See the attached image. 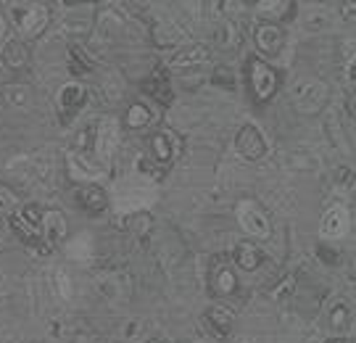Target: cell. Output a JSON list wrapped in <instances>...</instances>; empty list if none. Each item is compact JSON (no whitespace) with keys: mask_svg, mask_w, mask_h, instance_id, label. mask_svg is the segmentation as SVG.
Listing matches in <instances>:
<instances>
[{"mask_svg":"<svg viewBox=\"0 0 356 343\" xmlns=\"http://www.w3.org/2000/svg\"><path fill=\"white\" fill-rule=\"evenodd\" d=\"M245 72H248V88H251L254 101L256 103L272 101V95L280 88V74H277L264 58H259V56H251V58H248Z\"/></svg>","mask_w":356,"mask_h":343,"instance_id":"obj_1","label":"cell"},{"mask_svg":"<svg viewBox=\"0 0 356 343\" xmlns=\"http://www.w3.org/2000/svg\"><path fill=\"white\" fill-rule=\"evenodd\" d=\"M327 95H330V90H327V85L322 79H306L293 93V106H296L298 114L314 116L325 109Z\"/></svg>","mask_w":356,"mask_h":343,"instance_id":"obj_2","label":"cell"},{"mask_svg":"<svg viewBox=\"0 0 356 343\" xmlns=\"http://www.w3.org/2000/svg\"><path fill=\"white\" fill-rule=\"evenodd\" d=\"M209 291L214 296H232L238 291V275L229 264V256L219 254L209 264Z\"/></svg>","mask_w":356,"mask_h":343,"instance_id":"obj_3","label":"cell"},{"mask_svg":"<svg viewBox=\"0 0 356 343\" xmlns=\"http://www.w3.org/2000/svg\"><path fill=\"white\" fill-rule=\"evenodd\" d=\"M254 42L261 56L277 58L282 48H285V32L277 24H272V22H259L254 32Z\"/></svg>","mask_w":356,"mask_h":343,"instance_id":"obj_4","label":"cell"},{"mask_svg":"<svg viewBox=\"0 0 356 343\" xmlns=\"http://www.w3.org/2000/svg\"><path fill=\"white\" fill-rule=\"evenodd\" d=\"M235 148H238V153H241L243 159L259 161V159L267 153V140H264V135L259 132V127L245 125V127L238 132V138H235Z\"/></svg>","mask_w":356,"mask_h":343,"instance_id":"obj_5","label":"cell"},{"mask_svg":"<svg viewBox=\"0 0 356 343\" xmlns=\"http://www.w3.org/2000/svg\"><path fill=\"white\" fill-rule=\"evenodd\" d=\"M11 13H13V19H16V24H19V29H22L24 35H29V38L40 35V32L48 26V22H51V13H48V8H45V6L13 8Z\"/></svg>","mask_w":356,"mask_h":343,"instance_id":"obj_6","label":"cell"},{"mask_svg":"<svg viewBox=\"0 0 356 343\" xmlns=\"http://www.w3.org/2000/svg\"><path fill=\"white\" fill-rule=\"evenodd\" d=\"M85 103H88V90L82 88V85H74V82H72V85L61 88V93H58V114H61V122L69 125V122L82 111Z\"/></svg>","mask_w":356,"mask_h":343,"instance_id":"obj_7","label":"cell"},{"mask_svg":"<svg viewBox=\"0 0 356 343\" xmlns=\"http://www.w3.org/2000/svg\"><path fill=\"white\" fill-rule=\"evenodd\" d=\"M238 219H241V228L254 235V238H267L269 235V219L267 214L259 209L251 201H243L241 209H238Z\"/></svg>","mask_w":356,"mask_h":343,"instance_id":"obj_8","label":"cell"},{"mask_svg":"<svg viewBox=\"0 0 356 343\" xmlns=\"http://www.w3.org/2000/svg\"><path fill=\"white\" fill-rule=\"evenodd\" d=\"M11 230L22 238V243H24L29 251H35V254H42V256H48L53 251V246L48 241H45V235L42 232H35L32 228H26L24 222L19 219V214H11Z\"/></svg>","mask_w":356,"mask_h":343,"instance_id":"obj_9","label":"cell"},{"mask_svg":"<svg viewBox=\"0 0 356 343\" xmlns=\"http://www.w3.org/2000/svg\"><path fill=\"white\" fill-rule=\"evenodd\" d=\"M76 204H79V209H82L85 214L98 216V214L106 212V206H108V196H106V191L98 188V185H85V188H79V191H76Z\"/></svg>","mask_w":356,"mask_h":343,"instance_id":"obj_10","label":"cell"},{"mask_svg":"<svg viewBox=\"0 0 356 343\" xmlns=\"http://www.w3.org/2000/svg\"><path fill=\"white\" fill-rule=\"evenodd\" d=\"M148 148H151V159L156 161L159 166H169L172 164V159H175V135L172 132H156L151 135L148 140Z\"/></svg>","mask_w":356,"mask_h":343,"instance_id":"obj_11","label":"cell"},{"mask_svg":"<svg viewBox=\"0 0 356 343\" xmlns=\"http://www.w3.org/2000/svg\"><path fill=\"white\" fill-rule=\"evenodd\" d=\"M140 88L145 95L156 98L159 103H172V85H169V77H166L164 69H156Z\"/></svg>","mask_w":356,"mask_h":343,"instance_id":"obj_12","label":"cell"},{"mask_svg":"<svg viewBox=\"0 0 356 343\" xmlns=\"http://www.w3.org/2000/svg\"><path fill=\"white\" fill-rule=\"evenodd\" d=\"M235 264L243 269V272H254V269H259L261 264H264V254H261V248L256 246V243H238L235 246Z\"/></svg>","mask_w":356,"mask_h":343,"instance_id":"obj_13","label":"cell"},{"mask_svg":"<svg viewBox=\"0 0 356 343\" xmlns=\"http://www.w3.org/2000/svg\"><path fill=\"white\" fill-rule=\"evenodd\" d=\"M325 129H327V135H330L335 151L341 153L343 159H348V161H351V159H354V145H351V138L346 135L341 119H338V116H330V119L325 122Z\"/></svg>","mask_w":356,"mask_h":343,"instance_id":"obj_14","label":"cell"},{"mask_svg":"<svg viewBox=\"0 0 356 343\" xmlns=\"http://www.w3.org/2000/svg\"><path fill=\"white\" fill-rule=\"evenodd\" d=\"M204 322L209 325V330L214 333L216 338H227L229 330H232V314L225 306H211L204 314Z\"/></svg>","mask_w":356,"mask_h":343,"instance_id":"obj_15","label":"cell"},{"mask_svg":"<svg viewBox=\"0 0 356 343\" xmlns=\"http://www.w3.org/2000/svg\"><path fill=\"white\" fill-rule=\"evenodd\" d=\"M3 64L8 66L11 72H22L29 64V51L22 40H8L3 45Z\"/></svg>","mask_w":356,"mask_h":343,"instance_id":"obj_16","label":"cell"},{"mask_svg":"<svg viewBox=\"0 0 356 343\" xmlns=\"http://www.w3.org/2000/svg\"><path fill=\"white\" fill-rule=\"evenodd\" d=\"M346 230H348V214H346L343 206H335L330 209L325 219H322V235L325 238H341L346 235Z\"/></svg>","mask_w":356,"mask_h":343,"instance_id":"obj_17","label":"cell"},{"mask_svg":"<svg viewBox=\"0 0 356 343\" xmlns=\"http://www.w3.org/2000/svg\"><path fill=\"white\" fill-rule=\"evenodd\" d=\"M42 235H45V241L51 243H58L66 238V216L61 214V212H56V209H51V212H45V216H42Z\"/></svg>","mask_w":356,"mask_h":343,"instance_id":"obj_18","label":"cell"},{"mask_svg":"<svg viewBox=\"0 0 356 343\" xmlns=\"http://www.w3.org/2000/svg\"><path fill=\"white\" fill-rule=\"evenodd\" d=\"M206 61H209V51H206L204 45H193L191 51H182L177 53V58L172 61V66L175 69H198V66H204Z\"/></svg>","mask_w":356,"mask_h":343,"instance_id":"obj_19","label":"cell"},{"mask_svg":"<svg viewBox=\"0 0 356 343\" xmlns=\"http://www.w3.org/2000/svg\"><path fill=\"white\" fill-rule=\"evenodd\" d=\"M92 58H90L88 53L82 51L79 45H72L69 48V72L74 77H82V74H90L92 72Z\"/></svg>","mask_w":356,"mask_h":343,"instance_id":"obj_20","label":"cell"},{"mask_svg":"<svg viewBox=\"0 0 356 343\" xmlns=\"http://www.w3.org/2000/svg\"><path fill=\"white\" fill-rule=\"evenodd\" d=\"M148 122H151V109L140 101L132 103L127 109V114H124V127L127 129H143Z\"/></svg>","mask_w":356,"mask_h":343,"instance_id":"obj_21","label":"cell"},{"mask_svg":"<svg viewBox=\"0 0 356 343\" xmlns=\"http://www.w3.org/2000/svg\"><path fill=\"white\" fill-rule=\"evenodd\" d=\"M114 145H116V127L111 119H106V122H101V127H98V151L103 156H108Z\"/></svg>","mask_w":356,"mask_h":343,"instance_id":"obj_22","label":"cell"},{"mask_svg":"<svg viewBox=\"0 0 356 343\" xmlns=\"http://www.w3.org/2000/svg\"><path fill=\"white\" fill-rule=\"evenodd\" d=\"M42 216H45V212L38 204H26L19 209V219L24 222L26 228L35 230V232H42Z\"/></svg>","mask_w":356,"mask_h":343,"instance_id":"obj_23","label":"cell"},{"mask_svg":"<svg viewBox=\"0 0 356 343\" xmlns=\"http://www.w3.org/2000/svg\"><path fill=\"white\" fill-rule=\"evenodd\" d=\"M216 42H219L222 48H235V45L241 42V35H238L235 22H225V24L216 29Z\"/></svg>","mask_w":356,"mask_h":343,"instance_id":"obj_24","label":"cell"},{"mask_svg":"<svg viewBox=\"0 0 356 343\" xmlns=\"http://www.w3.org/2000/svg\"><path fill=\"white\" fill-rule=\"evenodd\" d=\"M330 325H332V330H338V333L348 330V325H351V312H348V306H346L343 301H338V304L332 306Z\"/></svg>","mask_w":356,"mask_h":343,"instance_id":"obj_25","label":"cell"},{"mask_svg":"<svg viewBox=\"0 0 356 343\" xmlns=\"http://www.w3.org/2000/svg\"><path fill=\"white\" fill-rule=\"evenodd\" d=\"M211 82L225 90H235V77H232V72L225 69V66H216L214 74H211Z\"/></svg>","mask_w":356,"mask_h":343,"instance_id":"obj_26","label":"cell"},{"mask_svg":"<svg viewBox=\"0 0 356 343\" xmlns=\"http://www.w3.org/2000/svg\"><path fill=\"white\" fill-rule=\"evenodd\" d=\"M95 135H98V127H95V125H88V127L82 129L79 135H76L74 145H76V148H79V151H88L90 145L95 143Z\"/></svg>","mask_w":356,"mask_h":343,"instance_id":"obj_27","label":"cell"},{"mask_svg":"<svg viewBox=\"0 0 356 343\" xmlns=\"http://www.w3.org/2000/svg\"><path fill=\"white\" fill-rule=\"evenodd\" d=\"M317 256H319V262L322 264H327V267H335L338 264V251L335 248H327V246H317Z\"/></svg>","mask_w":356,"mask_h":343,"instance_id":"obj_28","label":"cell"},{"mask_svg":"<svg viewBox=\"0 0 356 343\" xmlns=\"http://www.w3.org/2000/svg\"><path fill=\"white\" fill-rule=\"evenodd\" d=\"M354 169H351V166H338V169H335V182H338V185H343V188H351V182H354Z\"/></svg>","mask_w":356,"mask_h":343,"instance_id":"obj_29","label":"cell"},{"mask_svg":"<svg viewBox=\"0 0 356 343\" xmlns=\"http://www.w3.org/2000/svg\"><path fill=\"white\" fill-rule=\"evenodd\" d=\"M293 288H296V278H285L280 282V288L272 291V296H275V298H285V293H291Z\"/></svg>","mask_w":356,"mask_h":343,"instance_id":"obj_30","label":"cell"},{"mask_svg":"<svg viewBox=\"0 0 356 343\" xmlns=\"http://www.w3.org/2000/svg\"><path fill=\"white\" fill-rule=\"evenodd\" d=\"M341 19L343 22H356V3H341Z\"/></svg>","mask_w":356,"mask_h":343,"instance_id":"obj_31","label":"cell"},{"mask_svg":"<svg viewBox=\"0 0 356 343\" xmlns=\"http://www.w3.org/2000/svg\"><path fill=\"white\" fill-rule=\"evenodd\" d=\"M348 82L356 88V56L351 58V64H348Z\"/></svg>","mask_w":356,"mask_h":343,"instance_id":"obj_32","label":"cell"},{"mask_svg":"<svg viewBox=\"0 0 356 343\" xmlns=\"http://www.w3.org/2000/svg\"><path fill=\"white\" fill-rule=\"evenodd\" d=\"M348 275H351V280H356V256L351 259V269H348Z\"/></svg>","mask_w":356,"mask_h":343,"instance_id":"obj_33","label":"cell"},{"mask_svg":"<svg viewBox=\"0 0 356 343\" xmlns=\"http://www.w3.org/2000/svg\"><path fill=\"white\" fill-rule=\"evenodd\" d=\"M74 343H90V338H88V335H76Z\"/></svg>","mask_w":356,"mask_h":343,"instance_id":"obj_34","label":"cell"},{"mask_svg":"<svg viewBox=\"0 0 356 343\" xmlns=\"http://www.w3.org/2000/svg\"><path fill=\"white\" fill-rule=\"evenodd\" d=\"M325 343H346V338H327Z\"/></svg>","mask_w":356,"mask_h":343,"instance_id":"obj_35","label":"cell"},{"mask_svg":"<svg viewBox=\"0 0 356 343\" xmlns=\"http://www.w3.org/2000/svg\"><path fill=\"white\" fill-rule=\"evenodd\" d=\"M3 32H6V24H3V19H0V38H3Z\"/></svg>","mask_w":356,"mask_h":343,"instance_id":"obj_36","label":"cell"},{"mask_svg":"<svg viewBox=\"0 0 356 343\" xmlns=\"http://www.w3.org/2000/svg\"><path fill=\"white\" fill-rule=\"evenodd\" d=\"M354 116H356V103H354Z\"/></svg>","mask_w":356,"mask_h":343,"instance_id":"obj_37","label":"cell"},{"mask_svg":"<svg viewBox=\"0 0 356 343\" xmlns=\"http://www.w3.org/2000/svg\"><path fill=\"white\" fill-rule=\"evenodd\" d=\"M241 343H248V341H241Z\"/></svg>","mask_w":356,"mask_h":343,"instance_id":"obj_38","label":"cell"}]
</instances>
